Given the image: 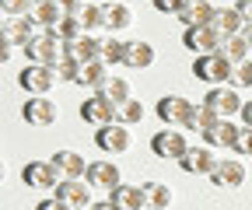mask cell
Here are the masks:
<instances>
[{
	"instance_id": "cell-1",
	"label": "cell",
	"mask_w": 252,
	"mask_h": 210,
	"mask_svg": "<svg viewBox=\"0 0 252 210\" xmlns=\"http://www.w3.org/2000/svg\"><path fill=\"white\" fill-rule=\"evenodd\" d=\"M25 56H28V63H42V67H60L67 60L63 56V39H56L53 32H39L25 46Z\"/></svg>"
},
{
	"instance_id": "cell-2",
	"label": "cell",
	"mask_w": 252,
	"mask_h": 210,
	"mask_svg": "<svg viewBox=\"0 0 252 210\" xmlns=\"http://www.w3.org/2000/svg\"><path fill=\"white\" fill-rule=\"evenodd\" d=\"M231 70L235 63H228L220 53H210V56H196L193 60V77L210 84V88H220V84H228L231 81Z\"/></svg>"
},
{
	"instance_id": "cell-3",
	"label": "cell",
	"mask_w": 252,
	"mask_h": 210,
	"mask_svg": "<svg viewBox=\"0 0 252 210\" xmlns=\"http://www.w3.org/2000/svg\"><path fill=\"white\" fill-rule=\"evenodd\" d=\"M94 144H98V151H105V154H126L133 147V133H130L126 123H109V126L94 130Z\"/></svg>"
},
{
	"instance_id": "cell-4",
	"label": "cell",
	"mask_w": 252,
	"mask_h": 210,
	"mask_svg": "<svg viewBox=\"0 0 252 210\" xmlns=\"http://www.w3.org/2000/svg\"><path fill=\"white\" fill-rule=\"evenodd\" d=\"M56 81H60L56 67H42V63H28L18 74V84L25 88L28 95H49L53 88H56Z\"/></svg>"
},
{
	"instance_id": "cell-5",
	"label": "cell",
	"mask_w": 252,
	"mask_h": 210,
	"mask_svg": "<svg viewBox=\"0 0 252 210\" xmlns=\"http://www.w3.org/2000/svg\"><path fill=\"white\" fill-rule=\"evenodd\" d=\"M203 105L217 116V119H231L235 112H242V98H238V88H231V84H220V88H210L207 91V98H203Z\"/></svg>"
},
{
	"instance_id": "cell-6",
	"label": "cell",
	"mask_w": 252,
	"mask_h": 210,
	"mask_svg": "<svg viewBox=\"0 0 252 210\" xmlns=\"http://www.w3.org/2000/svg\"><path fill=\"white\" fill-rule=\"evenodd\" d=\"M193 109L196 105L189 102V98H182V95H165V98H158V105H154L158 119L168 123V126H186L189 116H193Z\"/></svg>"
},
{
	"instance_id": "cell-7",
	"label": "cell",
	"mask_w": 252,
	"mask_h": 210,
	"mask_svg": "<svg viewBox=\"0 0 252 210\" xmlns=\"http://www.w3.org/2000/svg\"><path fill=\"white\" fill-rule=\"evenodd\" d=\"M220 35L214 25H196V28H186L182 32V46L186 49H193L196 56H210V53H217V46H220Z\"/></svg>"
},
{
	"instance_id": "cell-8",
	"label": "cell",
	"mask_w": 252,
	"mask_h": 210,
	"mask_svg": "<svg viewBox=\"0 0 252 210\" xmlns=\"http://www.w3.org/2000/svg\"><path fill=\"white\" fill-rule=\"evenodd\" d=\"M21 179H25V186H32V189H56L63 182L60 168L53 161H42V158L39 161H28L25 172H21Z\"/></svg>"
},
{
	"instance_id": "cell-9",
	"label": "cell",
	"mask_w": 252,
	"mask_h": 210,
	"mask_svg": "<svg viewBox=\"0 0 252 210\" xmlns=\"http://www.w3.org/2000/svg\"><path fill=\"white\" fill-rule=\"evenodd\" d=\"M81 119L88 126H109V123H119V109L112 102H105L102 95H94V98H84L81 102Z\"/></svg>"
},
{
	"instance_id": "cell-10",
	"label": "cell",
	"mask_w": 252,
	"mask_h": 210,
	"mask_svg": "<svg viewBox=\"0 0 252 210\" xmlns=\"http://www.w3.org/2000/svg\"><path fill=\"white\" fill-rule=\"evenodd\" d=\"M21 116H25L28 126H53L56 119H60V109H56V102L46 98V95H32V98L25 102Z\"/></svg>"
},
{
	"instance_id": "cell-11",
	"label": "cell",
	"mask_w": 252,
	"mask_h": 210,
	"mask_svg": "<svg viewBox=\"0 0 252 210\" xmlns=\"http://www.w3.org/2000/svg\"><path fill=\"white\" fill-rule=\"evenodd\" d=\"M119 67L126 70H147L154 67V46L144 39H126L123 42V56H119Z\"/></svg>"
},
{
	"instance_id": "cell-12",
	"label": "cell",
	"mask_w": 252,
	"mask_h": 210,
	"mask_svg": "<svg viewBox=\"0 0 252 210\" xmlns=\"http://www.w3.org/2000/svg\"><path fill=\"white\" fill-rule=\"evenodd\" d=\"M151 151H154L158 158L179 161V158L189 151V144H186V133H179V130H161V133H154V137H151Z\"/></svg>"
},
{
	"instance_id": "cell-13",
	"label": "cell",
	"mask_w": 252,
	"mask_h": 210,
	"mask_svg": "<svg viewBox=\"0 0 252 210\" xmlns=\"http://www.w3.org/2000/svg\"><path fill=\"white\" fill-rule=\"evenodd\" d=\"M53 196L63 200L67 207H74V210H88L91 207V186L84 182V179H63V182L53 189Z\"/></svg>"
},
{
	"instance_id": "cell-14",
	"label": "cell",
	"mask_w": 252,
	"mask_h": 210,
	"mask_svg": "<svg viewBox=\"0 0 252 210\" xmlns=\"http://www.w3.org/2000/svg\"><path fill=\"white\" fill-rule=\"evenodd\" d=\"M245 161L242 158H217L214 172H210V182L220 186V189H228V186H242L245 182Z\"/></svg>"
},
{
	"instance_id": "cell-15",
	"label": "cell",
	"mask_w": 252,
	"mask_h": 210,
	"mask_svg": "<svg viewBox=\"0 0 252 210\" xmlns=\"http://www.w3.org/2000/svg\"><path fill=\"white\" fill-rule=\"evenodd\" d=\"M214 165H217V158L210 154L207 144H203V147H189V151L179 158V168H182L186 175H210Z\"/></svg>"
},
{
	"instance_id": "cell-16",
	"label": "cell",
	"mask_w": 252,
	"mask_h": 210,
	"mask_svg": "<svg viewBox=\"0 0 252 210\" xmlns=\"http://www.w3.org/2000/svg\"><path fill=\"white\" fill-rule=\"evenodd\" d=\"M84 182L88 186H102V189H116L123 182V175L112 161H88V172H84Z\"/></svg>"
},
{
	"instance_id": "cell-17",
	"label": "cell",
	"mask_w": 252,
	"mask_h": 210,
	"mask_svg": "<svg viewBox=\"0 0 252 210\" xmlns=\"http://www.w3.org/2000/svg\"><path fill=\"white\" fill-rule=\"evenodd\" d=\"M238 133H242L238 123H231V119H217L214 126L203 130V144H207V147H235Z\"/></svg>"
},
{
	"instance_id": "cell-18",
	"label": "cell",
	"mask_w": 252,
	"mask_h": 210,
	"mask_svg": "<svg viewBox=\"0 0 252 210\" xmlns=\"http://www.w3.org/2000/svg\"><path fill=\"white\" fill-rule=\"evenodd\" d=\"M49 161L60 168V175H63V179H84V172H88L84 154H81V151H74V147H63V151H56Z\"/></svg>"
},
{
	"instance_id": "cell-19",
	"label": "cell",
	"mask_w": 252,
	"mask_h": 210,
	"mask_svg": "<svg viewBox=\"0 0 252 210\" xmlns=\"http://www.w3.org/2000/svg\"><path fill=\"white\" fill-rule=\"evenodd\" d=\"M28 18L39 25V32H56V25H60L63 18H67V11L56 7L53 0H39V4L28 11Z\"/></svg>"
},
{
	"instance_id": "cell-20",
	"label": "cell",
	"mask_w": 252,
	"mask_h": 210,
	"mask_svg": "<svg viewBox=\"0 0 252 210\" xmlns=\"http://www.w3.org/2000/svg\"><path fill=\"white\" fill-rule=\"evenodd\" d=\"M112 203L123 207V210H147V196H144V186H133V182H119L116 189H109Z\"/></svg>"
},
{
	"instance_id": "cell-21",
	"label": "cell",
	"mask_w": 252,
	"mask_h": 210,
	"mask_svg": "<svg viewBox=\"0 0 252 210\" xmlns=\"http://www.w3.org/2000/svg\"><path fill=\"white\" fill-rule=\"evenodd\" d=\"M98 95L105 98V102H112L116 109L123 105V102H130L133 98V84L126 81V77H116V74H109L102 84H98Z\"/></svg>"
},
{
	"instance_id": "cell-22",
	"label": "cell",
	"mask_w": 252,
	"mask_h": 210,
	"mask_svg": "<svg viewBox=\"0 0 252 210\" xmlns=\"http://www.w3.org/2000/svg\"><path fill=\"white\" fill-rule=\"evenodd\" d=\"M214 18H217V7L210 4V0H193L182 14H179V21H182V28H196V25H214Z\"/></svg>"
},
{
	"instance_id": "cell-23",
	"label": "cell",
	"mask_w": 252,
	"mask_h": 210,
	"mask_svg": "<svg viewBox=\"0 0 252 210\" xmlns=\"http://www.w3.org/2000/svg\"><path fill=\"white\" fill-rule=\"evenodd\" d=\"M109 77V63L105 60H91V63H81L77 67V77H74V84H81V88H94L98 91V84Z\"/></svg>"
},
{
	"instance_id": "cell-24",
	"label": "cell",
	"mask_w": 252,
	"mask_h": 210,
	"mask_svg": "<svg viewBox=\"0 0 252 210\" xmlns=\"http://www.w3.org/2000/svg\"><path fill=\"white\" fill-rule=\"evenodd\" d=\"M102 11H105V32H126V28L133 25V11L126 7V4H102Z\"/></svg>"
},
{
	"instance_id": "cell-25",
	"label": "cell",
	"mask_w": 252,
	"mask_h": 210,
	"mask_svg": "<svg viewBox=\"0 0 252 210\" xmlns=\"http://www.w3.org/2000/svg\"><path fill=\"white\" fill-rule=\"evenodd\" d=\"M214 28H217L220 35H242L245 32V18L238 14V7H217Z\"/></svg>"
},
{
	"instance_id": "cell-26",
	"label": "cell",
	"mask_w": 252,
	"mask_h": 210,
	"mask_svg": "<svg viewBox=\"0 0 252 210\" xmlns=\"http://www.w3.org/2000/svg\"><path fill=\"white\" fill-rule=\"evenodd\" d=\"M249 39H245V32L242 35H224L220 39V46H217V53L228 60V63H242V60H249Z\"/></svg>"
},
{
	"instance_id": "cell-27",
	"label": "cell",
	"mask_w": 252,
	"mask_h": 210,
	"mask_svg": "<svg viewBox=\"0 0 252 210\" xmlns=\"http://www.w3.org/2000/svg\"><path fill=\"white\" fill-rule=\"evenodd\" d=\"M4 32H7V35H11V39H14V42H18L21 49H25V46H28L32 39L39 35V25H35V21H32V18L25 14V18H11Z\"/></svg>"
},
{
	"instance_id": "cell-28",
	"label": "cell",
	"mask_w": 252,
	"mask_h": 210,
	"mask_svg": "<svg viewBox=\"0 0 252 210\" xmlns=\"http://www.w3.org/2000/svg\"><path fill=\"white\" fill-rule=\"evenodd\" d=\"M144 196H147L151 210H168L172 200H175V193H172L168 182H144Z\"/></svg>"
},
{
	"instance_id": "cell-29",
	"label": "cell",
	"mask_w": 252,
	"mask_h": 210,
	"mask_svg": "<svg viewBox=\"0 0 252 210\" xmlns=\"http://www.w3.org/2000/svg\"><path fill=\"white\" fill-rule=\"evenodd\" d=\"M77 18H81V25H84L88 35H94L98 28H105V11H102V4H84V7L77 11Z\"/></svg>"
},
{
	"instance_id": "cell-30",
	"label": "cell",
	"mask_w": 252,
	"mask_h": 210,
	"mask_svg": "<svg viewBox=\"0 0 252 210\" xmlns=\"http://www.w3.org/2000/svg\"><path fill=\"white\" fill-rule=\"evenodd\" d=\"M56 39H63V42H70V39H81V35H88L84 32V25H81V18L77 14H67L60 25H56V32H53Z\"/></svg>"
},
{
	"instance_id": "cell-31",
	"label": "cell",
	"mask_w": 252,
	"mask_h": 210,
	"mask_svg": "<svg viewBox=\"0 0 252 210\" xmlns=\"http://www.w3.org/2000/svg\"><path fill=\"white\" fill-rule=\"evenodd\" d=\"M144 116H147V105L140 98H130V102L119 105V123H126V126H137Z\"/></svg>"
},
{
	"instance_id": "cell-32",
	"label": "cell",
	"mask_w": 252,
	"mask_h": 210,
	"mask_svg": "<svg viewBox=\"0 0 252 210\" xmlns=\"http://www.w3.org/2000/svg\"><path fill=\"white\" fill-rule=\"evenodd\" d=\"M214 123H217V116H214L207 105H196V109H193V116H189V123H186V130H200V133H203V130H207V126H214Z\"/></svg>"
},
{
	"instance_id": "cell-33",
	"label": "cell",
	"mask_w": 252,
	"mask_h": 210,
	"mask_svg": "<svg viewBox=\"0 0 252 210\" xmlns=\"http://www.w3.org/2000/svg\"><path fill=\"white\" fill-rule=\"evenodd\" d=\"M231 88H252V60H242V63H235V70H231V81H228Z\"/></svg>"
},
{
	"instance_id": "cell-34",
	"label": "cell",
	"mask_w": 252,
	"mask_h": 210,
	"mask_svg": "<svg viewBox=\"0 0 252 210\" xmlns=\"http://www.w3.org/2000/svg\"><path fill=\"white\" fill-rule=\"evenodd\" d=\"M32 7H35V0H0V11L7 18H25Z\"/></svg>"
},
{
	"instance_id": "cell-35",
	"label": "cell",
	"mask_w": 252,
	"mask_h": 210,
	"mask_svg": "<svg viewBox=\"0 0 252 210\" xmlns=\"http://www.w3.org/2000/svg\"><path fill=\"white\" fill-rule=\"evenodd\" d=\"M119 56H123V42L112 39V35H105V42H102V60H105V63H119Z\"/></svg>"
},
{
	"instance_id": "cell-36",
	"label": "cell",
	"mask_w": 252,
	"mask_h": 210,
	"mask_svg": "<svg viewBox=\"0 0 252 210\" xmlns=\"http://www.w3.org/2000/svg\"><path fill=\"white\" fill-rule=\"evenodd\" d=\"M189 4H193V0H154V7L161 11V14H175V18H179Z\"/></svg>"
},
{
	"instance_id": "cell-37",
	"label": "cell",
	"mask_w": 252,
	"mask_h": 210,
	"mask_svg": "<svg viewBox=\"0 0 252 210\" xmlns=\"http://www.w3.org/2000/svg\"><path fill=\"white\" fill-rule=\"evenodd\" d=\"M231 151H235V154H252V130L242 126V133H238V140H235Z\"/></svg>"
},
{
	"instance_id": "cell-38",
	"label": "cell",
	"mask_w": 252,
	"mask_h": 210,
	"mask_svg": "<svg viewBox=\"0 0 252 210\" xmlns=\"http://www.w3.org/2000/svg\"><path fill=\"white\" fill-rule=\"evenodd\" d=\"M14 49H18V42H14L7 32H0V63H7V60L14 56Z\"/></svg>"
},
{
	"instance_id": "cell-39",
	"label": "cell",
	"mask_w": 252,
	"mask_h": 210,
	"mask_svg": "<svg viewBox=\"0 0 252 210\" xmlns=\"http://www.w3.org/2000/svg\"><path fill=\"white\" fill-rule=\"evenodd\" d=\"M77 67H81V63H74V60H63V63L56 67L60 81H74V77H77Z\"/></svg>"
},
{
	"instance_id": "cell-40",
	"label": "cell",
	"mask_w": 252,
	"mask_h": 210,
	"mask_svg": "<svg viewBox=\"0 0 252 210\" xmlns=\"http://www.w3.org/2000/svg\"><path fill=\"white\" fill-rule=\"evenodd\" d=\"M35 210H74V207H67L63 200H56V196H49V200H39L35 203Z\"/></svg>"
},
{
	"instance_id": "cell-41",
	"label": "cell",
	"mask_w": 252,
	"mask_h": 210,
	"mask_svg": "<svg viewBox=\"0 0 252 210\" xmlns=\"http://www.w3.org/2000/svg\"><path fill=\"white\" fill-rule=\"evenodd\" d=\"M53 4H56V7H63L67 14H77V11L84 7V0H53Z\"/></svg>"
},
{
	"instance_id": "cell-42",
	"label": "cell",
	"mask_w": 252,
	"mask_h": 210,
	"mask_svg": "<svg viewBox=\"0 0 252 210\" xmlns=\"http://www.w3.org/2000/svg\"><path fill=\"white\" fill-rule=\"evenodd\" d=\"M235 7H238V14L245 18V25H252V0H238Z\"/></svg>"
},
{
	"instance_id": "cell-43",
	"label": "cell",
	"mask_w": 252,
	"mask_h": 210,
	"mask_svg": "<svg viewBox=\"0 0 252 210\" xmlns=\"http://www.w3.org/2000/svg\"><path fill=\"white\" fill-rule=\"evenodd\" d=\"M238 116H242V126H245V130H252V98L242 105V112H238Z\"/></svg>"
},
{
	"instance_id": "cell-44",
	"label": "cell",
	"mask_w": 252,
	"mask_h": 210,
	"mask_svg": "<svg viewBox=\"0 0 252 210\" xmlns=\"http://www.w3.org/2000/svg\"><path fill=\"white\" fill-rule=\"evenodd\" d=\"M94 210H123V207H116L112 200H105V203H94Z\"/></svg>"
},
{
	"instance_id": "cell-45",
	"label": "cell",
	"mask_w": 252,
	"mask_h": 210,
	"mask_svg": "<svg viewBox=\"0 0 252 210\" xmlns=\"http://www.w3.org/2000/svg\"><path fill=\"white\" fill-rule=\"evenodd\" d=\"M7 21H11V18H7L4 11H0V32H4V28H7Z\"/></svg>"
},
{
	"instance_id": "cell-46",
	"label": "cell",
	"mask_w": 252,
	"mask_h": 210,
	"mask_svg": "<svg viewBox=\"0 0 252 210\" xmlns=\"http://www.w3.org/2000/svg\"><path fill=\"white\" fill-rule=\"evenodd\" d=\"M4 179H7V165H4V161H0V182H4Z\"/></svg>"
},
{
	"instance_id": "cell-47",
	"label": "cell",
	"mask_w": 252,
	"mask_h": 210,
	"mask_svg": "<svg viewBox=\"0 0 252 210\" xmlns=\"http://www.w3.org/2000/svg\"><path fill=\"white\" fill-rule=\"evenodd\" d=\"M245 39H249V46H252V25H245Z\"/></svg>"
},
{
	"instance_id": "cell-48",
	"label": "cell",
	"mask_w": 252,
	"mask_h": 210,
	"mask_svg": "<svg viewBox=\"0 0 252 210\" xmlns=\"http://www.w3.org/2000/svg\"><path fill=\"white\" fill-rule=\"evenodd\" d=\"M94 4H116V0H94Z\"/></svg>"
},
{
	"instance_id": "cell-49",
	"label": "cell",
	"mask_w": 252,
	"mask_h": 210,
	"mask_svg": "<svg viewBox=\"0 0 252 210\" xmlns=\"http://www.w3.org/2000/svg\"><path fill=\"white\" fill-rule=\"evenodd\" d=\"M231 4H238V0H231Z\"/></svg>"
},
{
	"instance_id": "cell-50",
	"label": "cell",
	"mask_w": 252,
	"mask_h": 210,
	"mask_svg": "<svg viewBox=\"0 0 252 210\" xmlns=\"http://www.w3.org/2000/svg\"><path fill=\"white\" fill-rule=\"evenodd\" d=\"M88 210H94V207H88Z\"/></svg>"
}]
</instances>
